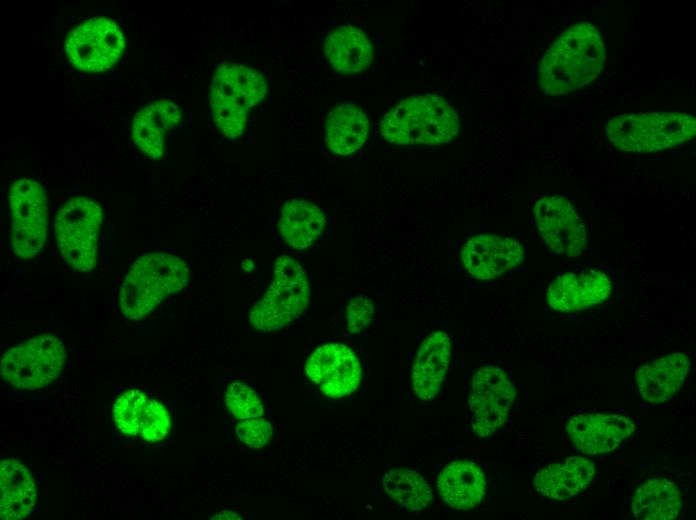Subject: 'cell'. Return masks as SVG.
Masks as SVG:
<instances>
[{
  "label": "cell",
  "mask_w": 696,
  "mask_h": 520,
  "mask_svg": "<svg viewBox=\"0 0 696 520\" xmlns=\"http://www.w3.org/2000/svg\"><path fill=\"white\" fill-rule=\"evenodd\" d=\"M605 47L588 22L562 32L541 59L538 81L544 93L567 94L592 82L602 71Z\"/></svg>",
  "instance_id": "cell-1"
},
{
  "label": "cell",
  "mask_w": 696,
  "mask_h": 520,
  "mask_svg": "<svg viewBox=\"0 0 696 520\" xmlns=\"http://www.w3.org/2000/svg\"><path fill=\"white\" fill-rule=\"evenodd\" d=\"M460 119L448 101L435 94L403 99L385 114L381 134L390 143L433 146L452 140L459 132Z\"/></svg>",
  "instance_id": "cell-2"
},
{
  "label": "cell",
  "mask_w": 696,
  "mask_h": 520,
  "mask_svg": "<svg viewBox=\"0 0 696 520\" xmlns=\"http://www.w3.org/2000/svg\"><path fill=\"white\" fill-rule=\"evenodd\" d=\"M190 276L187 264L164 252L148 253L130 267L119 291V306L131 320H140L165 298L182 290Z\"/></svg>",
  "instance_id": "cell-3"
},
{
  "label": "cell",
  "mask_w": 696,
  "mask_h": 520,
  "mask_svg": "<svg viewBox=\"0 0 696 520\" xmlns=\"http://www.w3.org/2000/svg\"><path fill=\"white\" fill-rule=\"evenodd\" d=\"M266 94L265 78L258 71L238 64L217 67L210 90V106L222 135L231 139L241 136L249 111Z\"/></svg>",
  "instance_id": "cell-4"
},
{
  "label": "cell",
  "mask_w": 696,
  "mask_h": 520,
  "mask_svg": "<svg viewBox=\"0 0 696 520\" xmlns=\"http://www.w3.org/2000/svg\"><path fill=\"white\" fill-rule=\"evenodd\" d=\"M695 133V118L679 112L623 114L606 125L608 140L617 148L634 153L671 148L691 140Z\"/></svg>",
  "instance_id": "cell-5"
},
{
  "label": "cell",
  "mask_w": 696,
  "mask_h": 520,
  "mask_svg": "<svg viewBox=\"0 0 696 520\" xmlns=\"http://www.w3.org/2000/svg\"><path fill=\"white\" fill-rule=\"evenodd\" d=\"M310 286L301 264L281 255L273 267V279L249 314L251 326L263 332L284 328L302 315L308 306Z\"/></svg>",
  "instance_id": "cell-6"
},
{
  "label": "cell",
  "mask_w": 696,
  "mask_h": 520,
  "mask_svg": "<svg viewBox=\"0 0 696 520\" xmlns=\"http://www.w3.org/2000/svg\"><path fill=\"white\" fill-rule=\"evenodd\" d=\"M103 210L94 200L76 196L66 200L56 213L54 228L62 258L79 272L96 264Z\"/></svg>",
  "instance_id": "cell-7"
},
{
  "label": "cell",
  "mask_w": 696,
  "mask_h": 520,
  "mask_svg": "<svg viewBox=\"0 0 696 520\" xmlns=\"http://www.w3.org/2000/svg\"><path fill=\"white\" fill-rule=\"evenodd\" d=\"M65 362L66 349L62 341L52 335H39L4 353L1 375L16 388L35 390L54 381Z\"/></svg>",
  "instance_id": "cell-8"
},
{
  "label": "cell",
  "mask_w": 696,
  "mask_h": 520,
  "mask_svg": "<svg viewBox=\"0 0 696 520\" xmlns=\"http://www.w3.org/2000/svg\"><path fill=\"white\" fill-rule=\"evenodd\" d=\"M11 245L21 259L34 258L47 237V198L42 185L28 177L17 179L9 190Z\"/></svg>",
  "instance_id": "cell-9"
},
{
  "label": "cell",
  "mask_w": 696,
  "mask_h": 520,
  "mask_svg": "<svg viewBox=\"0 0 696 520\" xmlns=\"http://www.w3.org/2000/svg\"><path fill=\"white\" fill-rule=\"evenodd\" d=\"M125 48L118 24L107 17H92L67 35L65 51L69 62L84 72H103L115 65Z\"/></svg>",
  "instance_id": "cell-10"
},
{
  "label": "cell",
  "mask_w": 696,
  "mask_h": 520,
  "mask_svg": "<svg viewBox=\"0 0 696 520\" xmlns=\"http://www.w3.org/2000/svg\"><path fill=\"white\" fill-rule=\"evenodd\" d=\"M515 395V388L503 369L480 368L472 378L468 398L474 432L480 437L494 434L507 420Z\"/></svg>",
  "instance_id": "cell-11"
},
{
  "label": "cell",
  "mask_w": 696,
  "mask_h": 520,
  "mask_svg": "<svg viewBox=\"0 0 696 520\" xmlns=\"http://www.w3.org/2000/svg\"><path fill=\"white\" fill-rule=\"evenodd\" d=\"M533 211L538 231L552 251L567 257H577L584 251L585 226L566 198L543 196L535 202Z\"/></svg>",
  "instance_id": "cell-12"
},
{
  "label": "cell",
  "mask_w": 696,
  "mask_h": 520,
  "mask_svg": "<svg viewBox=\"0 0 696 520\" xmlns=\"http://www.w3.org/2000/svg\"><path fill=\"white\" fill-rule=\"evenodd\" d=\"M305 372L326 396L332 398L351 394L362 377L357 356L341 343H327L315 349L306 361Z\"/></svg>",
  "instance_id": "cell-13"
},
{
  "label": "cell",
  "mask_w": 696,
  "mask_h": 520,
  "mask_svg": "<svg viewBox=\"0 0 696 520\" xmlns=\"http://www.w3.org/2000/svg\"><path fill=\"white\" fill-rule=\"evenodd\" d=\"M524 251L518 241L495 234H480L462 247L461 260L466 271L479 280L498 277L518 266Z\"/></svg>",
  "instance_id": "cell-14"
},
{
  "label": "cell",
  "mask_w": 696,
  "mask_h": 520,
  "mask_svg": "<svg viewBox=\"0 0 696 520\" xmlns=\"http://www.w3.org/2000/svg\"><path fill=\"white\" fill-rule=\"evenodd\" d=\"M566 430L579 451L596 455L616 449L634 432L635 425L619 414H577L567 422Z\"/></svg>",
  "instance_id": "cell-15"
},
{
  "label": "cell",
  "mask_w": 696,
  "mask_h": 520,
  "mask_svg": "<svg viewBox=\"0 0 696 520\" xmlns=\"http://www.w3.org/2000/svg\"><path fill=\"white\" fill-rule=\"evenodd\" d=\"M611 281L602 271L569 272L552 281L547 302L560 312H575L595 306L608 298Z\"/></svg>",
  "instance_id": "cell-16"
},
{
  "label": "cell",
  "mask_w": 696,
  "mask_h": 520,
  "mask_svg": "<svg viewBox=\"0 0 696 520\" xmlns=\"http://www.w3.org/2000/svg\"><path fill=\"white\" fill-rule=\"evenodd\" d=\"M451 355L448 334L436 331L420 345L412 367V387L419 399L434 398L444 382Z\"/></svg>",
  "instance_id": "cell-17"
},
{
  "label": "cell",
  "mask_w": 696,
  "mask_h": 520,
  "mask_svg": "<svg viewBox=\"0 0 696 520\" xmlns=\"http://www.w3.org/2000/svg\"><path fill=\"white\" fill-rule=\"evenodd\" d=\"M690 360L683 353H671L643 365L636 374L638 392L650 403L671 399L684 384Z\"/></svg>",
  "instance_id": "cell-18"
},
{
  "label": "cell",
  "mask_w": 696,
  "mask_h": 520,
  "mask_svg": "<svg viewBox=\"0 0 696 520\" xmlns=\"http://www.w3.org/2000/svg\"><path fill=\"white\" fill-rule=\"evenodd\" d=\"M182 117L179 107L171 100L161 99L147 104L133 117L132 140L153 159L163 155L164 138Z\"/></svg>",
  "instance_id": "cell-19"
},
{
  "label": "cell",
  "mask_w": 696,
  "mask_h": 520,
  "mask_svg": "<svg viewBox=\"0 0 696 520\" xmlns=\"http://www.w3.org/2000/svg\"><path fill=\"white\" fill-rule=\"evenodd\" d=\"M595 475V465L587 457L572 456L539 470L534 477L537 492L554 500H567L585 489Z\"/></svg>",
  "instance_id": "cell-20"
},
{
  "label": "cell",
  "mask_w": 696,
  "mask_h": 520,
  "mask_svg": "<svg viewBox=\"0 0 696 520\" xmlns=\"http://www.w3.org/2000/svg\"><path fill=\"white\" fill-rule=\"evenodd\" d=\"M437 491L450 507L468 510L479 504L486 492V480L480 466L472 461H454L437 478Z\"/></svg>",
  "instance_id": "cell-21"
},
{
  "label": "cell",
  "mask_w": 696,
  "mask_h": 520,
  "mask_svg": "<svg viewBox=\"0 0 696 520\" xmlns=\"http://www.w3.org/2000/svg\"><path fill=\"white\" fill-rule=\"evenodd\" d=\"M0 475L1 519L19 520L29 516L37 493L28 468L16 458H7L1 461Z\"/></svg>",
  "instance_id": "cell-22"
},
{
  "label": "cell",
  "mask_w": 696,
  "mask_h": 520,
  "mask_svg": "<svg viewBox=\"0 0 696 520\" xmlns=\"http://www.w3.org/2000/svg\"><path fill=\"white\" fill-rule=\"evenodd\" d=\"M324 53L333 68L343 74L363 71L374 58L371 41L353 26H341L329 33L325 38Z\"/></svg>",
  "instance_id": "cell-23"
},
{
  "label": "cell",
  "mask_w": 696,
  "mask_h": 520,
  "mask_svg": "<svg viewBox=\"0 0 696 520\" xmlns=\"http://www.w3.org/2000/svg\"><path fill=\"white\" fill-rule=\"evenodd\" d=\"M368 132L369 119L366 113L353 103H342L327 116L325 143L333 153L349 155L364 145Z\"/></svg>",
  "instance_id": "cell-24"
},
{
  "label": "cell",
  "mask_w": 696,
  "mask_h": 520,
  "mask_svg": "<svg viewBox=\"0 0 696 520\" xmlns=\"http://www.w3.org/2000/svg\"><path fill=\"white\" fill-rule=\"evenodd\" d=\"M325 216L320 208L304 199H290L281 209L279 231L292 248L311 246L322 234Z\"/></svg>",
  "instance_id": "cell-25"
},
{
  "label": "cell",
  "mask_w": 696,
  "mask_h": 520,
  "mask_svg": "<svg viewBox=\"0 0 696 520\" xmlns=\"http://www.w3.org/2000/svg\"><path fill=\"white\" fill-rule=\"evenodd\" d=\"M683 503L678 487L666 478H651L641 484L632 498V511L639 520H671Z\"/></svg>",
  "instance_id": "cell-26"
},
{
  "label": "cell",
  "mask_w": 696,
  "mask_h": 520,
  "mask_svg": "<svg viewBox=\"0 0 696 520\" xmlns=\"http://www.w3.org/2000/svg\"><path fill=\"white\" fill-rule=\"evenodd\" d=\"M382 482L386 493L408 510H424L431 502L432 494L427 482L413 470H389L382 476Z\"/></svg>",
  "instance_id": "cell-27"
},
{
  "label": "cell",
  "mask_w": 696,
  "mask_h": 520,
  "mask_svg": "<svg viewBox=\"0 0 696 520\" xmlns=\"http://www.w3.org/2000/svg\"><path fill=\"white\" fill-rule=\"evenodd\" d=\"M147 395L139 389L123 392L114 402L113 419L117 428L125 435L137 436L147 403Z\"/></svg>",
  "instance_id": "cell-28"
},
{
  "label": "cell",
  "mask_w": 696,
  "mask_h": 520,
  "mask_svg": "<svg viewBox=\"0 0 696 520\" xmlns=\"http://www.w3.org/2000/svg\"><path fill=\"white\" fill-rule=\"evenodd\" d=\"M226 405L230 413L238 419L258 418L264 408L257 393L244 382H233L226 390Z\"/></svg>",
  "instance_id": "cell-29"
},
{
  "label": "cell",
  "mask_w": 696,
  "mask_h": 520,
  "mask_svg": "<svg viewBox=\"0 0 696 520\" xmlns=\"http://www.w3.org/2000/svg\"><path fill=\"white\" fill-rule=\"evenodd\" d=\"M171 428V418L166 407L157 400L149 399L140 426V436L149 443L164 439Z\"/></svg>",
  "instance_id": "cell-30"
},
{
  "label": "cell",
  "mask_w": 696,
  "mask_h": 520,
  "mask_svg": "<svg viewBox=\"0 0 696 520\" xmlns=\"http://www.w3.org/2000/svg\"><path fill=\"white\" fill-rule=\"evenodd\" d=\"M238 438L253 449H260L267 445L273 436V427L265 419L249 418L239 422L236 426Z\"/></svg>",
  "instance_id": "cell-31"
},
{
  "label": "cell",
  "mask_w": 696,
  "mask_h": 520,
  "mask_svg": "<svg viewBox=\"0 0 696 520\" xmlns=\"http://www.w3.org/2000/svg\"><path fill=\"white\" fill-rule=\"evenodd\" d=\"M374 318V306L366 296H356L347 305L346 322L351 333L365 330Z\"/></svg>",
  "instance_id": "cell-32"
},
{
  "label": "cell",
  "mask_w": 696,
  "mask_h": 520,
  "mask_svg": "<svg viewBox=\"0 0 696 520\" xmlns=\"http://www.w3.org/2000/svg\"><path fill=\"white\" fill-rule=\"evenodd\" d=\"M211 519H240V517L233 511H223L220 514L211 517Z\"/></svg>",
  "instance_id": "cell-33"
},
{
  "label": "cell",
  "mask_w": 696,
  "mask_h": 520,
  "mask_svg": "<svg viewBox=\"0 0 696 520\" xmlns=\"http://www.w3.org/2000/svg\"><path fill=\"white\" fill-rule=\"evenodd\" d=\"M242 267L245 271H251L254 268V264L251 260L246 259L243 261Z\"/></svg>",
  "instance_id": "cell-34"
}]
</instances>
